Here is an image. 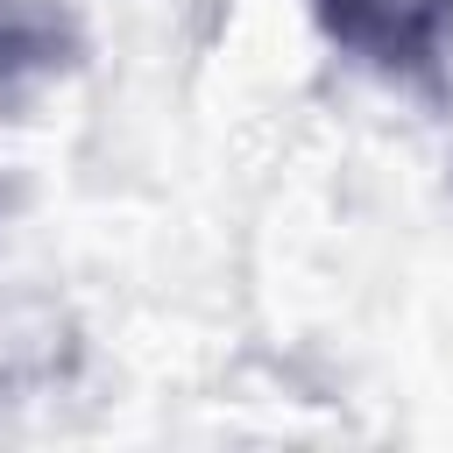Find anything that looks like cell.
Listing matches in <instances>:
<instances>
[{"mask_svg":"<svg viewBox=\"0 0 453 453\" xmlns=\"http://www.w3.org/2000/svg\"><path fill=\"white\" fill-rule=\"evenodd\" d=\"M319 35L411 92H446L453 78V0H304Z\"/></svg>","mask_w":453,"mask_h":453,"instance_id":"cell-1","label":"cell"},{"mask_svg":"<svg viewBox=\"0 0 453 453\" xmlns=\"http://www.w3.org/2000/svg\"><path fill=\"white\" fill-rule=\"evenodd\" d=\"M78 64H85V28L71 0H0V106L35 99Z\"/></svg>","mask_w":453,"mask_h":453,"instance_id":"cell-2","label":"cell"}]
</instances>
